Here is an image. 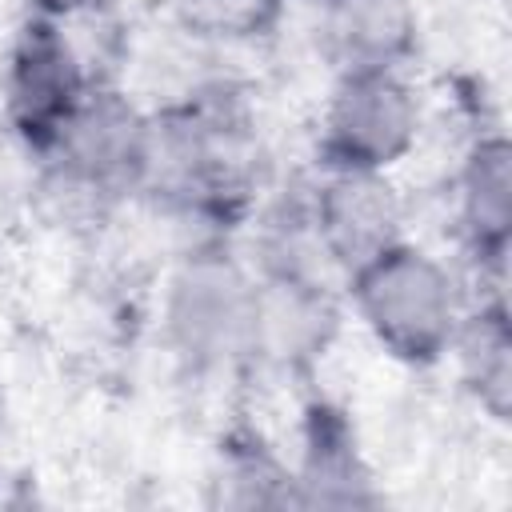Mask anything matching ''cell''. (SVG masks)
<instances>
[{
	"mask_svg": "<svg viewBox=\"0 0 512 512\" xmlns=\"http://www.w3.org/2000/svg\"><path fill=\"white\" fill-rule=\"evenodd\" d=\"M256 136L232 92H200L152 124L148 176H160L188 208L232 216L248 204Z\"/></svg>",
	"mask_w": 512,
	"mask_h": 512,
	"instance_id": "6da1fadb",
	"label": "cell"
},
{
	"mask_svg": "<svg viewBox=\"0 0 512 512\" xmlns=\"http://www.w3.org/2000/svg\"><path fill=\"white\" fill-rule=\"evenodd\" d=\"M364 328L404 364H436L456 336V292L440 260L396 240L348 276Z\"/></svg>",
	"mask_w": 512,
	"mask_h": 512,
	"instance_id": "7a4b0ae2",
	"label": "cell"
},
{
	"mask_svg": "<svg viewBox=\"0 0 512 512\" xmlns=\"http://www.w3.org/2000/svg\"><path fill=\"white\" fill-rule=\"evenodd\" d=\"M420 104L396 68H348L332 92L320 132L328 172H384L408 156Z\"/></svg>",
	"mask_w": 512,
	"mask_h": 512,
	"instance_id": "3957f363",
	"label": "cell"
},
{
	"mask_svg": "<svg viewBox=\"0 0 512 512\" xmlns=\"http://www.w3.org/2000/svg\"><path fill=\"white\" fill-rule=\"evenodd\" d=\"M256 284L224 256H196L172 280L168 336L196 368H220L256 352Z\"/></svg>",
	"mask_w": 512,
	"mask_h": 512,
	"instance_id": "277c9868",
	"label": "cell"
},
{
	"mask_svg": "<svg viewBox=\"0 0 512 512\" xmlns=\"http://www.w3.org/2000/svg\"><path fill=\"white\" fill-rule=\"evenodd\" d=\"M80 60L60 32V20L28 16L8 56V120L32 152H52L80 100L88 96Z\"/></svg>",
	"mask_w": 512,
	"mask_h": 512,
	"instance_id": "5b68a950",
	"label": "cell"
},
{
	"mask_svg": "<svg viewBox=\"0 0 512 512\" xmlns=\"http://www.w3.org/2000/svg\"><path fill=\"white\" fill-rule=\"evenodd\" d=\"M60 168L96 192H124L148 180L152 160V120H144L120 92L88 88L76 116L48 152Z\"/></svg>",
	"mask_w": 512,
	"mask_h": 512,
	"instance_id": "8992f818",
	"label": "cell"
},
{
	"mask_svg": "<svg viewBox=\"0 0 512 512\" xmlns=\"http://www.w3.org/2000/svg\"><path fill=\"white\" fill-rule=\"evenodd\" d=\"M312 240L344 276L400 240V208L384 172H328L308 216Z\"/></svg>",
	"mask_w": 512,
	"mask_h": 512,
	"instance_id": "52a82bcc",
	"label": "cell"
},
{
	"mask_svg": "<svg viewBox=\"0 0 512 512\" xmlns=\"http://www.w3.org/2000/svg\"><path fill=\"white\" fill-rule=\"evenodd\" d=\"M460 236L480 268L504 272L512 236V148L500 132L472 144L460 168Z\"/></svg>",
	"mask_w": 512,
	"mask_h": 512,
	"instance_id": "ba28073f",
	"label": "cell"
},
{
	"mask_svg": "<svg viewBox=\"0 0 512 512\" xmlns=\"http://www.w3.org/2000/svg\"><path fill=\"white\" fill-rule=\"evenodd\" d=\"M328 36L348 68H400L416 48L412 0H328Z\"/></svg>",
	"mask_w": 512,
	"mask_h": 512,
	"instance_id": "9c48e42d",
	"label": "cell"
},
{
	"mask_svg": "<svg viewBox=\"0 0 512 512\" xmlns=\"http://www.w3.org/2000/svg\"><path fill=\"white\" fill-rule=\"evenodd\" d=\"M460 356L464 380L476 392V400L496 416L508 420L512 408V328H508V308L504 300L480 304L472 316H460L452 348Z\"/></svg>",
	"mask_w": 512,
	"mask_h": 512,
	"instance_id": "30bf717a",
	"label": "cell"
},
{
	"mask_svg": "<svg viewBox=\"0 0 512 512\" xmlns=\"http://www.w3.org/2000/svg\"><path fill=\"white\" fill-rule=\"evenodd\" d=\"M364 480L368 476L344 412H336L332 404H312L304 420V484L312 488V500L360 504L368 500V492H360Z\"/></svg>",
	"mask_w": 512,
	"mask_h": 512,
	"instance_id": "8fae6325",
	"label": "cell"
},
{
	"mask_svg": "<svg viewBox=\"0 0 512 512\" xmlns=\"http://www.w3.org/2000/svg\"><path fill=\"white\" fill-rule=\"evenodd\" d=\"M280 0H184L188 20L216 36H252L276 16Z\"/></svg>",
	"mask_w": 512,
	"mask_h": 512,
	"instance_id": "7c38bea8",
	"label": "cell"
},
{
	"mask_svg": "<svg viewBox=\"0 0 512 512\" xmlns=\"http://www.w3.org/2000/svg\"><path fill=\"white\" fill-rule=\"evenodd\" d=\"M32 4V16H44V20H68L76 12H84L92 0H28Z\"/></svg>",
	"mask_w": 512,
	"mask_h": 512,
	"instance_id": "4fadbf2b",
	"label": "cell"
},
{
	"mask_svg": "<svg viewBox=\"0 0 512 512\" xmlns=\"http://www.w3.org/2000/svg\"><path fill=\"white\" fill-rule=\"evenodd\" d=\"M296 4H312V8H328V0H296Z\"/></svg>",
	"mask_w": 512,
	"mask_h": 512,
	"instance_id": "5bb4252c",
	"label": "cell"
}]
</instances>
